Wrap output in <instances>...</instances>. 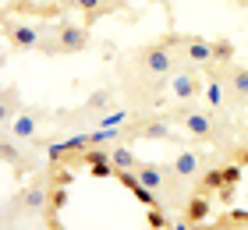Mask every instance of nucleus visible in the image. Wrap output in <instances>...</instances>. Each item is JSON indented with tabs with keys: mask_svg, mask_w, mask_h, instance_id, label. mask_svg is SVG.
<instances>
[{
	"mask_svg": "<svg viewBox=\"0 0 248 230\" xmlns=\"http://www.w3.org/2000/svg\"><path fill=\"white\" fill-rule=\"evenodd\" d=\"M170 170H174V177H177V181H191V177H195L199 170H202V156L188 149V153H181V156L174 159V167H170Z\"/></svg>",
	"mask_w": 248,
	"mask_h": 230,
	"instance_id": "nucleus-6",
	"label": "nucleus"
},
{
	"mask_svg": "<svg viewBox=\"0 0 248 230\" xmlns=\"http://www.w3.org/2000/svg\"><path fill=\"white\" fill-rule=\"evenodd\" d=\"M36 135V121H32V113H18L15 121V138H32Z\"/></svg>",
	"mask_w": 248,
	"mask_h": 230,
	"instance_id": "nucleus-13",
	"label": "nucleus"
},
{
	"mask_svg": "<svg viewBox=\"0 0 248 230\" xmlns=\"http://www.w3.org/2000/svg\"><path fill=\"white\" fill-rule=\"evenodd\" d=\"M220 202H234V188H231V184H223V188H220Z\"/></svg>",
	"mask_w": 248,
	"mask_h": 230,
	"instance_id": "nucleus-24",
	"label": "nucleus"
},
{
	"mask_svg": "<svg viewBox=\"0 0 248 230\" xmlns=\"http://www.w3.org/2000/svg\"><path fill=\"white\" fill-rule=\"evenodd\" d=\"M85 163H89V167H99V163H110V156L103 153V149L89 145V149H85Z\"/></svg>",
	"mask_w": 248,
	"mask_h": 230,
	"instance_id": "nucleus-17",
	"label": "nucleus"
},
{
	"mask_svg": "<svg viewBox=\"0 0 248 230\" xmlns=\"http://www.w3.org/2000/svg\"><path fill=\"white\" fill-rule=\"evenodd\" d=\"M110 163H114V170H139V159H135V153L128 145H114L110 149Z\"/></svg>",
	"mask_w": 248,
	"mask_h": 230,
	"instance_id": "nucleus-10",
	"label": "nucleus"
},
{
	"mask_svg": "<svg viewBox=\"0 0 248 230\" xmlns=\"http://www.w3.org/2000/svg\"><path fill=\"white\" fill-rule=\"evenodd\" d=\"M177 121H181V124H185V128L195 135V138H206V142H213V138H217V128H213V113L181 110V113H177Z\"/></svg>",
	"mask_w": 248,
	"mask_h": 230,
	"instance_id": "nucleus-2",
	"label": "nucleus"
},
{
	"mask_svg": "<svg viewBox=\"0 0 248 230\" xmlns=\"http://www.w3.org/2000/svg\"><path fill=\"white\" fill-rule=\"evenodd\" d=\"M223 188V174H220V170H206V177H202V191H220Z\"/></svg>",
	"mask_w": 248,
	"mask_h": 230,
	"instance_id": "nucleus-15",
	"label": "nucleus"
},
{
	"mask_svg": "<svg viewBox=\"0 0 248 230\" xmlns=\"http://www.w3.org/2000/svg\"><path fill=\"white\" fill-rule=\"evenodd\" d=\"M149 227H153V230H167V220H163L160 209H149Z\"/></svg>",
	"mask_w": 248,
	"mask_h": 230,
	"instance_id": "nucleus-22",
	"label": "nucleus"
},
{
	"mask_svg": "<svg viewBox=\"0 0 248 230\" xmlns=\"http://www.w3.org/2000/svg\"><path fill=\"white\" fill-rule=\"evenodd\" d=\"M206 99L213 103V107H220V103H223V85L220 82H209L206 85Z\"/></svg>",
	"mask_w": 248,
	"mask_h": 230,
	"instance_id": "nucleus-18",
	"label": "nucleus"
},
{
	"mask_svg": "<svg viewBox=\"0 0 248 230\" xmlns=\"http://www.w3.org/2000/svg\"><path fill=\"white\" fill-rule=\"evenodd\" d=\"M231 96L248 99V67H234L231 71Z\"/></svg>",
	"mask_w": 248,
	"mask_h": 230,
	"instance_id": "nucleus-11",
	"label": "nucleus"
},
{
	"mask_svg": "<svg viewBox=\"0 0 248 230\" xmlns=\"http://www.w3.org/2000/svg\"><path fill=\"white\" fill-rule=\"evenodd\" d=\"M185 57L191 64H209L213 61V43L202 36H185Z\"/></svg>",
	"mask_w": 248,
	"mask_h": 230,
	"instance_id": "nucleus-5",
	"label": "nucleus"
},
{
	"mask_svg": "<svg viewBox=\"0 0 248 230\" xmlns=\"http://www.w3.org/2000/svg\"><path fill=\"white\" fill-rule=\"evenodd\" d=\"M78 7H82V11H89V15H99V11H103V0H78Z\"/></svg>",
	"mask_w": 248,
	"mask_h": 230,
	"instance_id": "nucleus-21",
	"label": "nucleus"
},
{
	"mask_svg": "<svg viewBox=\"0 0 248 230\" xmlns=\"http://www.w3.org/2000/svg\"><path fill=\"white\" fill-rule=\"evenodd\" d=\"M124 121H128V113H124V110L107 113V117H103V128H117V124H124Z\"/></svg>",
	"mask_w": 248,
	"mask_h": 230,
	"instance_id": "nucleus-20",
	"label": "nucleus"
},
{
	"mask_svg": "<svg viewBox=\"0 0 248 230\" xmlns=\"http://www.w3.org/2000/svg\"><path fill=\"white\" fill-rule=\"evenodd\" d=\"M7 36H11V43H15L18 50H36L39 46V32L32 25H7Z\"/></svg>",
	"mask_w": 248,
	"mask_h": 230,
	"instance_id": "nucleus-7",
	"label": "nucleus"
},
{
	"mask_svg": "<svg viewBox=\"0 0 248 230\" xmlns=\"http://www.w3.org/2000/svg\"><path fill=\"white\" fill-rule=\"evenodd\" d=\"M241 167H248V149H241V159H238Z\"/></svg>",
	"mask_w": 248,
	"mask_h": 230,
	"instance_id": "nucleus-26",
	"label": "nucleus"
},
{
	"mask_svg": "<svg viewBox=\"0 0 248 230\" xmlns=\"http://www.w3.org/2000/svg\"><path fill=\"white\" fill-rule=\"evenodd\" d=\"M231 57H234V43L231 39H217V43H213V61L231 64Z\"/></svg>",
	"mask_w": 248,
	"mask_h": 230,
	"instance_id": "nucleus-14",
	"label": "nucleus"
},
{
	"mask_svg": "<svg viewBox=\"0 0 248 230\" xmlns=\"http://www.w3.org/2000/svg\"><path fill=\"white\" fill-rule=\"evenodd\" d=\"M0 159H7V163H18L21 153H18V149L11 145V142H0Z\"/></svg>",
	"mask_w": 248,
	"mask_h": 230,
	"instance_id": "nucleus-19",
	"label": "nucleus"
},
{
	"mask_svg": "<svg viewBox=\"0 0 248 230\" xmlns=\"http://www.w3.org/2000/svg\"><path fill=\"white\" fill-rule=\"evenodd\" d=\"M241 163H231V167H220V174H223V184H231V188H238V181H241Z\"/></svg>",
	"mask_w": 248,
	"mask_h": 230,
	"instance_id": "nucleus-16",
	"label": "nucleus"
},
{
	"mask_svg": "<svg viewBox=\"0 0 248 230\" xmlns=\"http://www.w3.org/2000/svg\"><path fill=\"white\" fill-rule=\"evenodd\" d=\"M89 46V32L78 29V25H61L57 29V50L61 53H78Z\"/></svg>",
	"mask_w": 248,
	"mask_h": 230,
	"instance_id": "nucleus-4",
	"label": "nucleus"
},
{
	"mask_svg": "<svg viewBox=\"0 0 248 230\" xmlns=\"http://www.w3.org/2000/svg\"><path fill=\"white\" fill-rule=\"evenodd\" d=\"M25 209H32V213H39L43 205H46V188H43V184H32V188L25 191Z\"/></svg>",
	"mask_w": 248,
	"mask_h": 230,
	"instance_id": "nucleus-12",
	"label": "nucleus"
},
{
	"mask_svg": "<svg viewBox=\"0 0 248 230\" xmlns=\"http://www.w3.org/2000/svg\"><path fill=\"white\" fill-rule=\"evenodd\" d=\"M50 205H53V209H64V188L50 195Z\"/></svg>",
	"mask_w": 248,
	"mask_h": 230,
	"instance_id": "nucleus-23",
	"label": "nucleus"
},
{
	"mask_svg": "<svg viewBox=\"0 0 248 230\" xmlns=\"http://www.w3.org/2000/svg\"><path fill=\"white\" fill-rule=\"evenodd\" d=\"M7 117H11V110H7V107H4V103H0V124H4V121H7Z\"/></svg>",
	"mask_w": 248,
	"mask_h": 230,
	"instance_id": "nucleus-25",
	"label": "nucleus"
},
{
	"mask_svg": "<svg viewBox=\"0 0 248 230\" xmlns=\"http://www.w3.org/2000/svg\"><path fill=\"white\" fill-rule=\"evenodd\" d=\"M206 216H209V195H206V191H199L195 199L188 202V213H185V220H188L191 227H195V223H202V220H206Z\"/></svg>",
	"mask_w": 248,
	"mask_h": 230,
	"instance_id": "nucleus-9",
	"label": "nucleus"
},
{
	"mask_svg": "<svg viewBox=\"0 0 248 230\" xmlns=\"http://www.w3.org/2000/svg\"><path fill=\"white\" fill-rule=\"evenodd\" d=\"M199 92H202V82L195 78V71H191V67H185V71H177V75H174L170 96H174L177 103H188V99H195Z\"/></svg>",
	"mask_w": 248,
	"mask_h": 230,
	"instance_id": "nucleus-3",
	"label": "nucleus"
},
{
	"mask_svg": "<svg viewBox=\"0 0 248 230\" xmlns=\"http://www.w3.org/2000/svg\"><path fill=\"white\" fill-rule=\"evenodd\" d=\"M139 184H145L149 191H160L163 188V167H156V163H139Z\"/></svg>",
	"mask_w": 248,
	"mask_h": 230,
	"instance_id": "nucleus-8",
	"label": "nucleus"
},
{
	"mask_svg": "<svg viewBox=\"0 0 248 230\" xmlns=\"http://www.w3.org/2000/svg\"><path fill=\"white\" fill-rule=\"evenodd\" d=\"M142 67L149 75H170L174 71V50H167L163 43H153L142 50Z\"/></svg>",
	"mask_w": 248,
	"mask_h": 230,
	"instance_id": "nucleus-1",
	"label": "nucleus"
},
{
	"mask_svg": "<svg viewBox=\"0 0 248 230\" xmlns=\"http://www.w3.org/2000/svg\"><path fill=\"white\" fill-rule=\"evenodd\" d=\"M241 4H248V0H241Z\"/></svg>",
	"mask_w": 248,
	"mask_h": 230,
	"instance_id": "nucleus-27",
	"label": "nucleus"
}]
</instances>
